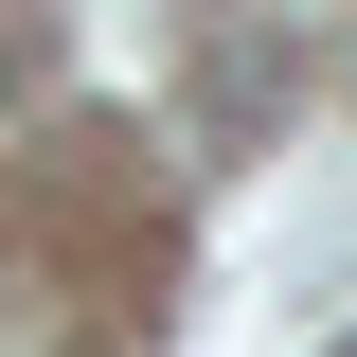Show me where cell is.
Masks as SVG:
<instances>
[{
  "label": "cell",
  "instance_id": "cell-1",
  "mask_svg": "<svg viewBox=\"0 0 357 357\" xmlns=\"http://www.w3.org/2000/svg\"><path fill=\"white\" fill-rule=\"evenodd\" d=\"M0 107H18V36H0Z\"/></svg>",
  "mask_w": 357,
  "mask_h": 357
}]
</instances>
